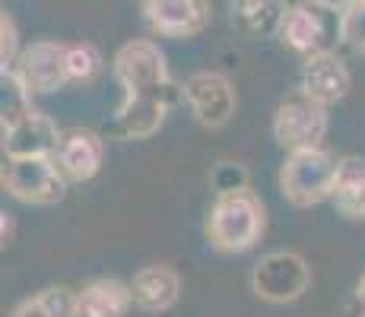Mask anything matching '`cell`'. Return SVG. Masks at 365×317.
I'll return each mask as SVG.
<instances>
[{"label":"cell","mask_w":365,"mask_h":317,"mask_svg":"<svg viewBox=\"0 0 365 317\" xmlns=\"http://www.w3.org/2000/svg\"><path fill=\"white\" fill-rule=\"evenodd\" d=\"M13 73L19 76L26 89L32 95H48L54 89H61L67 80V45L64 41H32L29 48L19 51V61L13 67Z\"/></svg>","instance_id":"obj_8"},{"label":"cell","mask_w":365,"mask_h":317,"mask_svg":"<svg viewBox=\"0 0 365 317\" xmlns=\"http://www.w3.org/2000/svg\"><path fill=\"white\" fill-rule=\"evenodd\" d=\"M289 51L312 58V54H324L334 48V41H343L340 35V13L331 6H321L314 0H302L289 6L283 19V29L277 35Z\"/></svg>","instance_id":"obj_5"},{"label":"cell","mask_w":365,"mask_h":317,"mask_svg":"<svg viewBox=\"0 0 365 317\" xmlns=\"http://www.w3.org/2000/svg\"><path fill=\"white\" fill-rule=\"evenodd\" d=\"M210 0H143V19L159 38H197L210 26Z\"/></svg>","instance_id":"obj_9"},{"label":"cell","mask_w":365,"mask_h":317,"mask_svg":"<svg viewBox=\"0 0 365 317\" xmlns=\"http://www.w3.org/2000/svg\"><path fill=\"white\" fill-rule=\"evenodd\" d=\"M356 305H359V311L365 317V276L359 279V286H356Z\"/></svg>","instance_id":"obj_26"},{"label":"cell","mask_w":365,"mask_h":317,"mask_svg":"<svg viewBox=\"0 0 365 317\" xmlns=\"http://www.w3.org/2000/svg\"><path fill=\"white\" fill-rule=\"evenodd\" d=\"M286 10L289 6L283 0H235L232 23L248 38H270V35H279V29H283Z\"/></svg>","instance_id":"obj_16"},{"label":"cell","mask_w":365,"mask_h":317,"mask_svg":"<svg viewBox=\"0 0 365 317\" xmlns=\"http://www.w3.org/2000/svg\"><path fill=\"white\" fill-rule=\"evenodd\" d=\"M299 89L308 95H314L318 102L334 105L340 98L349 95L353 89V76H349L346 63L336 58L334 51L324 54H312L302 63V76H299Z\"/></svg>","instance_id":"obj_12"},{"label":"cell","mask_w":365,"mask_h":317,"mask_svg":"<svg viewBox=\"0 0 365 317\" xmlns=\"http://www.w3.org/2000/svg\"><path fill=\"white\" fill-rule=\"evenodd\" d=\"M0 232H4V248L13 241V219L10 213H0Z\"/></svg>","instance_id":"obj_24"},{"label":"cell","mask_w":365,"mask_h":317,"mask_svg":"<svg viewBox=\"0 0 365 317\" xmlns=\"http://www.w3.org/2000/svg\"><path fill=\"white\" fill-rule=\"evenodd\" d=\"M29 111H32V93L19 83V76L13 70L0 73V127L16 124Z\"/></svg>","instance_id":"obj_19"},{"label":"cell","mask_w":365,"mask_h":317,"mask_svg":"<svg viewBox=\"0 0 365 317\" xmlns=\"http://www.w3.org/2000/svg\"><path fill=\"white\" fill-rule=\"evenodd\" d=\"M130 292H133V305H137L140 311H150V314L168 311L181 295V276H178V270L168 264L143 266V270L133 276Z\"/></svg>","instance_id":"obj_14"},{"label":"cell","mask_w":365,"mask_h":317,"mask_svg":"<svg viewBox=\"0 0 365 317\" xmlns=\"http://www.w3.org/2000/svg\"><path fill=\"white\" fill-rule=\"evenodd\" d=\"M102 67H105L102 51L93 41L67 45V80L70 83H93L102 73Z\"/></svg>","instance_id":"obj_20"},{"label":"cell","mask_w":365,"mask_h":317,"mask_svg":"<svg viewBox=\"0 0 365 317\" xmlns=\"http://www.w3.org/2000/svg\"><path fill=\"white\" fill-rule=\"evenodd\" d=\"M312 286V266L296 251H270L251 270V292L270 305L299 301Z\"/></svg>","instance_id":"obj_6"},{"label":"cell","mask_w":365,"mask_h":317,"mask_svg":"<svg viewBox=\"0 0 365 317\" xmlns=\"http://www.w3.org/2000/svg\"><path fill=\"white\" fill-rule=\"evenodd\" d=\"M111 70L124 89V102L108 124V133L118 140H150L165 124L168 111L185 102V83L172 80L165 54L150 38L124 41L115 51Z\"/></svg>","instance_id":"obj_1"},{"label":"cell","mask_w":365,"mask_h":317,"mask_svg":"<svg viewBox=\"0 0 365 317\" xmlns=\"http://www.w3.org/2000/svg\"><path fill=\"white\" fill-rule=\"evenodd\" d=\"M4 133V152L6 159L19 156H54L64 140V133L58 130V124L45 115V111L32 108L26 118H19L16 124L0 127Z\"/></svg>","instance_id":"obj_11"},{"label":"cell","mask_w":365,"mask_h":317,"mask_svg":"<svg viewBox=\"0 0 365 317\" xmlns=\"http://www.w3.org/2000/svg\"><path fill=\"white\" fill-rule=\"evenodd\" d=\"M0 181H4L6 194L23 203H32V207H54L67 194V178L54 156L6 159Z\"/></svg>","instance_id":"obj_4"},{"label":"cell","mask_w":365,"mask_h":317,"mask_svg":"<svg viewBox=\"0 0 365 317\" xmlns=\"http://www.w3.org/2000/svg\"><path fill=\"white\" fill-rule=\"evenodd\" d=\"M54 159H58L61 172H64L70 185H86V181H93L99 175L105 159V143L93 130H70L61 140Z\"/></svg>","instance_id":"obj_13"},{"label":"cell","mask_w":365,"mask_h":317,"mask_svg":"<svg viewBox=\"0 0 365 317\" xmlns=\"http://www.w3.org/2000/svg\"><path fill=\"white\" fill-rule=\"evenodd\" d=\"M185 102L203 127H222L235 115V89L222 73L203 70L185 80Z\"/></svg>","instance_id":"obj_10"},{"label":"cell","mask_w":365,"mask_h":317,"mask_svg":"<svg viewBox=\"0 0 365 317\" xmlns=\"http://www.w3.org/2000/svg\"><path fill=\"white\" fill-rule=\"evenodd\" d=\"M327 137V105L314 95L299 93L289 95L273 115V140L286 152L318 150Z\"/></svg>","instance_id":"obj_7"},{"label":"cell","mask_w":365,"mask_h":317,"mask_svg":"<svg viewBox=\"0 0 365 317\" xmlns=\"http://www.w3.org/2000/svg\"><path fill=\"white\" fill-rule=\"evenodd\" d=\"M331 200L340 216H346V219H365V159L362 156L340 159Z\"/></svg>","instance_id":"obj_17"},{"label":"cell","mask_w":365,"mask_h":317,"mask_svg":"<svg viewBox=\"0 0 365 317\" xmlns=\"http://www.w3.org/2000/svg\"><path fill=\"white\" fill-rule=\"evenodd\" d=\"M336 165L327 150H299L289 152L279 168V190L292 207H318V203L331 200L334 181H336Z\"/></svg>","instance_id":"obj_3"},{"label":"cell","mask_w":365,"mask_h":317,"mask_svg":"<svg viewBox=\"0 0 365 317\" xmlns=\"http://www.w3.org/2000/svg\"><path fill=\"white\" fill-rule=\"evenodd\" d=\"M10 317H76V292L67 286H48L19 301Z\"/></svg>","instance_id":"obj_18"},{"label":"cell","mask_w":365,"mask_h":317,"mask_svg":"<svg viewBox=\"0 0 365 317\" xmlns=\"http://www.w3.org/2000/svg\"><path fill=\"white\" fill-rule=\"evenodd\" d=\"M314 4H321V6H331V10H336V13H343L346 10L353 0H314Z\"/></svg>","instance_id":"obj_25"},{"label":"cell","mask_w":365,"mask_h":317,"mask_svg":"<svg viewBox=\"0 0 365 317\" xmlns=\"http://www.w3.org/2000/svg\"><path fill=\"white\" fill-rule=\"evenodd\" d=\"M267 229V209L255 190H232L216 194V203L210 207L207 238L220 254H245L261 241Z\"/></svg>","instance_id":"obj_2"},{"label":"cell","mask_w":365,"mask_h":317,"mask_svg":"<svg viewBox=\"0 0 365 317\" xmlns=\"http://www.w3.org/2000/svg\"><path fill=\"white\" fill-rule=\"evenodd\" d=\"M19 61V35H16V23L10 16H0V73L13 70Z\"/></svg>","instance_id":"obj_23"},{"label":"cell","mask_w":365,"mask_h":317,"mask_svg":"<svg viewBox=\"0 0 365 317\" xmlns=\"http://www.w3.org/2000/svg\"><path fill=\"white\" fill-rule=\"evenodd\" d=\"M210 187L213 194H232V190L248 187V168L242 162H216L210 168Z\"/></svg>","instance_id":"obj_22"},{"label":"cell","mask_w":365,"mask_h":317,"mask_svg":"<svg viewBox=\"0 0 365 317\" xmlns=\"http://www.w3.org/2000/svg\"><path fill=\"white\" fill-rule=\"evenodd\" d=\"M133 305V292L121 279H93L76 292V317H124Z\"/></svg>","instance_id":"obj_15"},{"label":"cell","mask_w":365,"mask_h":317,"mask_svg":"<svg viewBox=\"0 0 365 317\" xmlns=\"http://www.w3.org/2000/svg\"><path fill=\"white\" fill-rule=\"evenodd\" d=\"M340 35L353 51L365 54V0H353L340 13Z\"/></svg>","instance_id":"obj_21"}]
</instances>
